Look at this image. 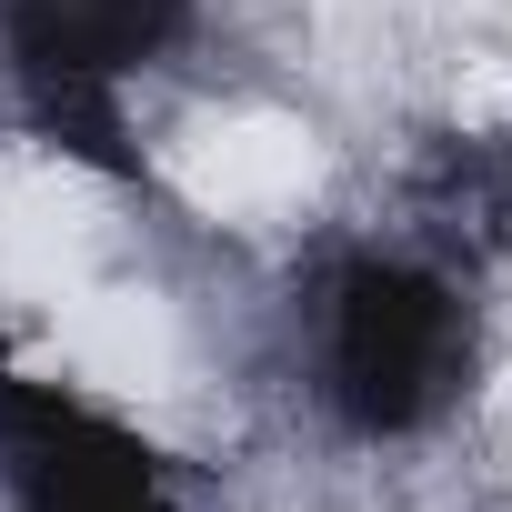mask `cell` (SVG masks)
<instances>
[{"mask_svg": "<svg viewBox=\"0 0 512 512\" xmlns=\"http://www.w3.org/2000/svg\"><path fill=\"white\" fill-rule=\"evenodd\" d=\"M322 402L352 432H422L452 412L472 372V312L462 282L412 262V251H362L322 292V342H312Z\"/></svg>", "mask_w": 512, "mask_h": 512, "instance_id": "cell-1", "label": "cell"}]
</instances>
